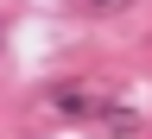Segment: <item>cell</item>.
<instances>
[{
  "label": "cell",
  "mask_w": 152,
  "mask_h": 139,
  "mask_svg": "<svg viewBox=\"0 0 152 139\" xmlns=\"http://www.w3.org/2000/svg\"><path fill=\"white\" fill-rule=\"evenodd\" d=\"M83 13H121V7H133V0H76Z\"/></svg>",
  "instance_id": "1"
}]
</instances>
